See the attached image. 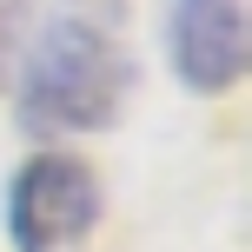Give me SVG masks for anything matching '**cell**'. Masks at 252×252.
<instances>
[{"label": "cell", "instance_id": "obj_1", "mask_svg": "<svg viewBox=\"0 0 252 252\" xmlns=\"http://www.w3.org/2000/svg\"><path fill=\"white\" fill-rule=\"evenodd\" d=\"M126 100V53L93 20H47L20 66V120L33 133H93L113 126Z\"/></svg>", "mask_w": 252, "mask_h": 252}, {"label": "cell", "instance_id": "obj_2", "mask_svg": "<svg viewBox=\"0 0 252 252\" xmlns=\"http://www.w3.org/2000/svg\"><path fill=\"white\" fill-rule=\"evenodd\" d=\"M93 219H100V186L73 153H40L20 166L7 192L13 252H66L93 232Z\"/></svg>", "mask_w": 252, "mask_h": 252}, {"label": "cell", "instance_id": "obj_3", "mask_svg": "<svg viewBox=\"0 0 252 252\" xmlns=\"http://www.w3.org/2000/svg\"><path fill=\"white\" fill-rule=\"evenodd\" d=\"M173 73L192 93H226L246 73V13L239 0H173Z\"/></svg>", "mask_w": 252, "mask_h": 252}, {"label": "cell", "instance_id": "obj_4", "mask_svg": "<svg viewBox=\"0 0 252 252\" xmlns=\"http://www.w3.org/2000/svg\"><path fill=\"white\" fill-rule=\"evenodd\" d=\"M20 33H27V0H0V73H7V60H13V47H20Z\"/></svg>", "mask_w": 252, "mask_h": 252}]
</instances>
